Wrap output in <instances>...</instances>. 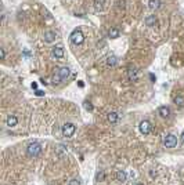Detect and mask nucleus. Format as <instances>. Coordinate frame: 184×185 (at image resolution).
Segmentation results:
<instances>
[{
  "instance_id": "obj_9",
  "label": "nucleus",
  "mask_w": 184,
  "mask_h": 185,
  "mask_svg": "<svg viewBox=\"0 0 184 185\" xmlns=\"http://www.w3.org/2000/svg\"><path fill=\"white\" fill-rule=\"evenodd\" d=\"M128 78L130 81H137L138 80V72L134 68H129L128 71Z\"/></svg>"
},
{
  "instance_id": "obj_1",
  "label": "nucleus",
  "mask_w": 184,
  "mask_h": 185,
  "mask_svg": "<svg viewBox=\"0 0 184 185\" xmlns=\"http://www.w3.org/2000/svg\"><path fill=\"white\" fill-rule=\"evenodd\" d=\"M42 151H43L42 145H40L39 142H36V141L29 142L28 146H26V153H28V156H31V158H37V156L42 153Z\"/></svg>"
},
{
  "instance_id": "obj_24",
  "label": "nucleus",
  "mask_w": 184,
  "mask_h": 185,
  "mask_svg": "<svg viewBox=\"0 0 184 185\" xmlns=\"http://www.w3.org/2000/svg\"><path fill=\"white\" fill-rule=\"evenodd\" d=\"M36 95H37V97H42V95H44V91H42V90H36Z\"/></svg>"
},
{
  "instance_id": "obj_25",
  "label": "nucleus",
  "mask_w": 184,
  "mask_h": 185,
  "mask_svg": "<svg viewBox=\"0 0 184 185\" xmlns=\"http://www.w3.org/2000/svg\"><path fill=\"white\" fill-rule=\"evenodd\" d=\"M181 142L184 144V131H183V133H181Z\"/></svg>"
},
{
  "instance_id": "obj_4",
  "label": "nucleus",
  "mask_w": 184,
  "mask_h": 185,
  "mask_svg": "<svg viewBox=\"0 0 184 185\" xmlns=\"http://www.w3.org/2000/svg\"><path fill=\"white\" fill-rule=\"evenodd\" d=\"M163 145L166 148H174V146L177 145V137L174 136V134H166L163 138Z\"/></svg>"
},
{
  "instance_id": "obj_5",
  "label": "nucleus",
  "mask_w": 184,
  "mask_h": 185,
  "mask_svg": "<svg viewBox=\"0 0 184 185\" xmlns=\"http://www.w3.org/2000/svg\"><path fill=\"white\" fill-rule=\"evenodd\" d=\"M61 131H63L64 137H72L73 134H75V131H76V127H75V124L73 123H64Z\"/></svg>"
},
{
  "instance_id": "obj_18",
  "label": "nucleus",
  "mask_w": 184,
  "mask_h": 185,
  "mask_svg": "<svg viewBox=\"0 0 184 185\" xmlns=\"http://www.w3.org/2000/svg\"><path fill=\"white\" fill-rule=\"evenodd\" d=\"M174 104L179 105V107H184V98L181 95H177V97L174 98Z\"/></svg>"
},
{
  "instance_id": "obj_27",
  "label": "nucleus",
  "mask_w": 184,
  "mask_h": 185,
  "mask_svg": "<svg viewBox=\"0 0 184 185\" xmlns=\"http://www.w3.org/2000/svg\"><path fill=\"white\" fill-rule=\"evenodd\" d=\"M133 185H144V184H141V182H134Z\"/></svg>"
},
{
  "instance_id": "obj_2",
  "label": "nucleus",
  "mask_w": 184,
  "mask_h": 185,
  "mask_svg": "<svg viewBox=\"0 0 184 185\" xmlns=\"http://www.w3.org/2000/svg\"><path fill=\"white\" fill-rule=\"evenodd\" d=\"M71 75V69L68 66H63L60 68L58 72H57V76H54V83H61V81H65L66 79Z\"/></svg>"
},
{
  "instance_id": "obj_11",
  "label": "nucleus",
  "mask_w": 184,
  "mask_h": 185,
  "mask_svg": "<svg viewBox=\"0 0 184 185\" xmlns=\"http://www.w3.org/2000/svg\"><path fill=\"white\" fill-rule=\"evenodd\" d=\"M17 123H18V117H17L15 115H10V116L7 117V126L8 127L17 126Z\"/></svg>"
},
{
  "instance_id": "obj_20",
  "label": "nucleus",
  "mask_w": 184,
  "mask_h": 185,
  "mask_svg": "<svg viewBox=\"0 0 184 185\" xmlns=\"http://www.w3.org/2000/svg\"><path fill=\"white\" fill-rule=\"evenodd\" d=\"M68 185H80V180H79V178H72V180H69Z\"/></svg>"
},
{
  "instance_id": "obj_12",
  "label": "nucleus",
  "mask_w": 184,
  "mask_h": 185,
  "mask_svg": "<svg viewBox=\"0 0 184 185\" xmlns=\"http://www.w3.org/2000/svg\"><path fill=\"white\" fill-rule=\"evenodd\" d=\"M145 25L147 26H155L157 25V17L155 15H148L145 18Z\"/></svg>"
},
{
  "instance_id": "obj_21",
  "label": "nucleus",
  "mask_w": 184,
  "mask_h": 185,
  "mask_svg": "<svg viewBox=\"0 0 184 185\" xmlns=\"http://www.w3.org/2000/svg\"><path fill=\"white\" fill-rule=\"evenodd\" d=\"M116 3H118L119 8H125V7H126V0H118Z\"/></svg>"
},
{
  "instance_id": "obj_6",
  "label": "nucleus",
  "mask_w": 184,
  "mask_h": 185,
  "mask_svg": "<svg viewBox=\"0 0 184 185\" xmlns=\"http://www.w3.org/2000/svg\"><path fill=\"white\" fill-rule=\"evenodd\" d=\"M138 129H140V131H141V134H144V136H148V134L151 133V123L148 122V120H143V122H140V126H138Z\"/></svg>"
},
{
  "instance_id": "obj_17",
  "label": "nucleus",
  "mask_w": 184,
  "mask_h": 185,
  "mask_svg": "<svg viewBox=\"0 0 184 185\" xmlns=\"http://www.w3.org/2000/svg\"><path fill=\"white\" fill-rule=\"evenodd\" d=\"M108 36L111 37V39H118L119 37V30L116 29V28H111L108 32Z\"/></svg>"
},
{
  "instance_id": "obj_16",
  "label": "nucleus",
  "mask_w": 184,
  "mask_h": 185,
  "mask_svg": "<svg viewBox=\"0 0 184 185\" xmlns=\"http://www.w3.org/2000/svg\"><path fill=\"white\" fill-rule=\"evenodd\" d=\"M116 62H118V58H116L115 55H109L108 58H107V65L108 66H115Z\"/></svg>"
},
{
  "instance_id": "obj_22",
  "label": "nucleus",
  "mask_w": 184,
  "mask_h": 185,
  "mask_svg": "<svg viewBox=\"0 0 184 185\" xmlns=\"http://www.w3.org/2000/svg\"><path fill=\"white\" fill-rule=\"evenodd\" d=\"M85 109H86V110H90V112H92V110H93V105L90 104V102H85Z\"/></svg>"
},
{
  "instance_id": "obj_15",
  "label": "nucleus",
  "mask_w": 184,
  "mask_h": 185,
  "mask_svg": "<svg viewBox=\"0 0 184 185\" xmlns=\"http://www.w3.org/2000/svg\"><path fill=\"white\" fill-rule=\"evenodd\" d=\"M126 178H128V175H126V173L123 171V170H119V171L116 173V180H118L119 182H125Z\"/></svg>"
},
{
  "instance_id": "obj_26",
  "label": "nucleus",
  "mask_w": 184,
  "mask_h": 185,
  "mask_svg": "<svg viewBox=\"0 0 184 185\" xmlns=\"http://www.w3.org/2000/svg\"><path fill=\"white\" fill-rule=\"evenodd\" d=\"M32 88H37V85H36V83H32Z\"/></svg>"
},
{
  "instance_id": "obj_13",
  "label": "nucleus",
  "mask_w": 184,
  "mask_h": 185,
  "mask_svg": "<svg viewBox=\"0 0 184 185\" xmlns=\"http://www.w3.org/2000/svg\"><path fill=\"white\" fill-rule=\"evenodd\" d=\"M107 119H108L109 123H116L119 119V115L116 113V112H109L108 116H107Z\"/></svg>"
},
{
  "instance_id": "obj_19",
  "label": "nucleus",
  "mask_w": 184,
  "mask_h": 185,
  "mask_svg": "<svg viewBox=\"0 0 184 185\" xmlns=\"http://www.w3.org/2000/svg\"><path fill=\"white\" fill-rule=\"evenodd\" d=\"M104 178H105L104 171H102V170H100V171L97 173V174H95V180H97V181H102Z\"/></svg>"
},
{
  "instance_id": "obj_14",
  "label": "nucleus",
  "mask_w": 184,
  "mask_h": 185,
  "mask_svg": "<svg viewBox=\"0 0 184 185\" xmlns=\"http://www.w3.org/2000/svg\"><path fill=\"white\" fill-rule=\"evenodd\" d=\"M148 6L151 10H158L159 7H161V0H150L148 2Z\"/></svg>"
},
{
  "instance_id": "obj_23",
  "label": "nucleus",
  "mask_w": 184,
  "mask_h": 185,
  "mask_svg": "<svg viewBox=\"0 0 184 185\" xmlns=\"http://www.w3.org/2000/svg\"><path fill=\"white\" fill-rule=\"evenodd\" d=\"M0 57H2V59L6 58V51H4V49H0Z\"/></svg>"
},
{
  "instance_id": "obj_10",
  "label": "nucleus",
  "mask_w": 184,
  "mask_h": 185,
  "mask_svg": "<svg viewBox=\"0 0 184 185\" xmlns=\"http://www.w3.org/2000/svg\"><path fill=\"white\" fill-rule=\"evenodd\" d=\"M158 113H159V116L161 117H169L170 116V109H169L168 107H159V109H158Z\"/></svg>"
},
{
  "instance_id": "obj_8",
  "label": "nucleus",
  "mask_w": 184,
  "mask_h": 185,
  "mask_svg": "<svg viewBox=\"0 0 184 185\" xmlns=\"http://www.w3.org/2000/svg\"><path fill=\"white\" fill-rule=\"evenodd\" d=\"M56 37H57V35H56V32H53V30H46V32H44V36H43L44 42H47V43H53L56 40Z\"/></svg>"
},
{
  "instance_id": "obj_3",
  "label": "nucleus",
  "mask_w": 184,
  "mask_h": 185,
  "mask_svg": "<svg viewBox=\"0 0 184 185\" xmlns=\"http://www.w3.org/2000/svg\"><path fill=\"white\" fill-rule=\"evenodd\" d=\"M71 42L75 46H80L83 42H85V35L80 29H75L72 33H71Z\"/></svg>"
},
{
  "instance_id": "obj_7",
  "label": "nucleus",
  "mask_w": 184,
  "mask_h": 185,
  "mask_svg": "<svg viewBox=\"0 0 184 185\" xmlns=\"http://www.w3.org/2000/svg\"><path fill=\"white\" fill-rule=\"evenodd\" d=\"M64 47H61V46H57V47H53V50H51V55L54 57V58H57V59H61V58H64Z\"/></svg>"
}]
</instances>
